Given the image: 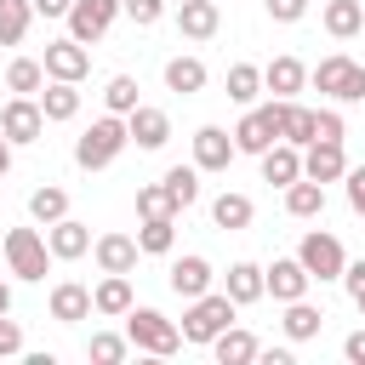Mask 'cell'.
Wrapping results in <instances>:
<instances>
[{
  "instance_id": "cell-28",
  "label": "cell",
  "mask_w": 365,
  "mask_h": 365,
  "mask_svg": "<svg viewBox=\"0 0 365 365\" xmlns=\"http://www.w3.org/2000/svg\"><path fill=\"white\" fill-rule=\"evenodd\" d=\"M325 29H331L336 40H354V34L365 29V6H359V0H325Z\"/></svg>"
},
{
  "instance_id": "cell-8",
  "label": "cell",
  "mask_w": 365,
  "mask_h": 365,
  "mask_svg": "<svg viewBox=\"0 0 365 365\" xmlns=\"http://www.w3.org/2000/svg\"><path fill=\"white\" fill-rule=\"evenodd\" d=\"M114 11H120V0H74V6H68V34H74L80 46L103 40L108 23H114Z\"/></svg>"
},
{
  "instance_id": "cell-48",
  "label": "cell",
  "mask_w": 365,
  "mask_h": 365,
  "mask_svg": "<svg viewBox=\"0 0 365 365\" xmlns=\"http://www.w3.org/2000/svg\"><path fill=\"white\" fill-rule=\"evenodd\" d=\"M257 359H262V365H291V348H262V342H257Z\"/></svg>"
},
{
  "instance_id": "cell-30",
  "label": "cell",
  "mask_w": 365,
  "mask_h": 365,
  "mask_svg": "<svg viewBox=\"0 0 365 365\" xmlns=\"http://www.w3.org/2000/svg\"><path fill=\"white\" fill-rule=\"evenodd\" d=\"M302 80H308V68H302L297 57H274V63L262 68V86H268L274 97H291V91H302Z\"/></svg>"
},
{
  "instance_id": "cell-31",
  "label": "cell",
  "mask_w": 365,
  "mask_h": 365,
  "mask_svg": "<svg viewBox=\"0 0 365 365\" xmlns=\"http://www.w3.org/2000/svg\"><path fill=\"white\" fill-rule=\"evenodd\" d=\"M319 325H325V314L314 308V302H285V336L291 342H308V336H319Z\"/></svg>"
},
{
  "instance_id": "cell-32",
  "label": "cell",
  "mask_w": 365,
  "mask_h": 365,
  "mask_svg": "<svg viewBox=\"0 0 365 365\" xmlns=\"http://www.w3.org/2000/svg\"><path fill=\"white\" fill-rule=\"evenodd\" d=\"M279 143H297V148H308V143H314V108H302V103H291V97H285Z\"/></svg>"
},
{
  "instance_id": "cell-38",
  "label": "cell",
  "mask_w": 365,
  "mask_h": 365,
  "mask_svg": "<svg viewBox=\"0 0 365 365\" xmlns=\"http://www.w3.org/2000/svg\"><path fill=\"white\" fill-rule=\"evenodd\" d=\"M103 103H108V114H131V108H137V80H131V74H114V80L103 86Z\"/></svg>"
},
{
  "instance_id": "cell-13",
  "label": "cell",
  "mask_w": 365,
  "mask_h": 365,
  "mask_svg": "<svg viewBox=\"0 0 365 365\" xmlns=\"http://www.w3.org/2000/svg\"><path fill=\"white\" fill-rule=\"evenodd\" d=\"M46 245H51V257L74 262V257H86V251H91V228H86V222H74V217H57V222H46Z\"/></svg>"
},
{
  "instance_id": "cell-6",
  "label": "cell",
  "mask_w": 365,
  "mask_h": 365,
  "mask_svg": "<svg viewBox=\"0 0 365 365\" xmlns=\"http://www.w3.org/2000/svg\"><path fill=\"white\" fill-rule=\"evenodd\" d=\"M279 120H285V97L251 108V114L234 125V154H262L268 143H279Z\"/></svg>"
},
{
  "instance_id": "cell-53",
  "label": "cell",
  "mask_w": 365,
  "mask_h": 365,
  "mask_svg": "<svg viewBox=\"0 0 365 365\" xmlns=\"http://www.w3.org/2000/svg\"><path fill=\"white\" fill-rule=\"evenodd\" d=\"M359 6H365V0H359Z\"/></svg>"
},
{
  "instance_id": "cell-51",
  "label": "cell",
  "mask_w": 365,
  "mask_h": 365,
  "mask_svg": "<svg viewBox=\"0 0 365 365\" xmlns=\"http://www.w3.org/2000/svg\"><path fill=\"white\" fill-rule=\"evenodd\" d=\"M0 314H11V285L0 279Z\"/></svg>"
},
{
  "instance_id": "cell-27",
  "label": "cell",
  "mask_w": 365,
  "mask_h": 365,
  "mask_svg": "<svg viewBox=\"0 0 365 365\" xmlns=\"http://www.w3.org/2000/svg\"><path fill=\"white\" fill-rule=\"evenodd\" d=\"M222 291H228V302H234V308H245V302L268 297V291H262V268H257V262H234V268H228V285H222Z\"/></svg>"
},
{
  "instance_id": "cell-16",
  "label": "cell",
  "mask_w": 365,
  "mask_h": 365,
  "mask_svg": "<svg viewBox=\"0 0 365 365\" xmlns=\"http://www.w3.org/2000/svg\"><path fill=\"white\" fill-rule=\"evenodd\" d=\"M91 251H97V268H103V274H131V268H137V257H143L131 234H103Z\"/></svg>"
},
{
  "instance_id": "cell-10",
  "label": "cell",
  "mask_w": 365,
  "mask_h": 365,
  "mask_svg": "<svg viewBox=\"0 0 365 365\" xmlns=\"http://www.w3.org/2000/svg\"><path fill=\"white\" fill-rule=\"evenodd\" d=\"M40 68H46L51 80H74V86H80L86 68H91V51L68 34V40H51V46H46V63H40Z\"/></svg>"
},
{
  "instance_id": "cell-18",
  "label": "cell",
  "mask_w": 365,
  "mask_h": 365,
  "mask_svg": "<svg viewBox=\"0 0 365 365\" xmlns=\"http://www.w3.org/2000/svg\"><path fill=\"white\" fill-rule=\"evenodd\" d=\"M51 319H63V325L91 319V291H86L80 279H63V285L51 291Z\"/></svg>"
},
{
  "instance_id": "cell-49",
  "label": "cell",
  "mask_w": 365,
  "mask_h": 365,
  "mask_svg": "<svg viewBox=\"0 0 365 365\" xmlns=\"http://www.w3.org/2000/svg\"><path fill=\"white\" fill-rule=\"evenodd\" d=\"M342 354H348V359H354V365H365V331H354V336H348V342H342Z\"/></svg>"
},
{
  "instance_id": "cell-4",
  "label": "cell",
  "mask_w": 365,
  "mask_h": 365,
  "mask_svg": "<svg viewBox=\"0 0 365 365\" xmlns=\"http://www.w3.org/2000/svg\"><path fill=\"white\" fill-rule=\"evenodd\" d=\"M0 251H6V262H11L17 279H46V268H51V245H46L40 228H6Z\"/></svg>"
},
{
  "instance_id": "cell-35",
  "label": "cell",
  "mask_w": 365,
  "mask_h": 365,
  "mask_svg": "<svg viewBox=\"0 0 365 365\" xmlns=\"http://www.w3.org/2000/svg\"><path fill=\"white\" fill-rule=\"evenodd\" d=\"M6 86H11L17 97H40V86H46V68H40L34 57H17V63L6 68Z\"/></svg>"
},
{
  "instance_id": "cell-37",
  "label": "cell",
  "mask_w": 365,
  "mask_h": 365,
  "mask_svg": "<svg viewBox=\"0 0 365 365\" xmlns=\"http://www.w3.org/2000/svg\"><path fill=\"white\" fill-rule=\"evenodd\" d=\"M257 91H262V68H251V63H234V68H228V97H234V103H251Z\"/></svg>"
},
{
  "instance_id": "cell-34",
  "label": "cell",
  "mask_w": 365,
  "mask_h": 365,
  "mask_svg": "<svg viewBox=\"0 0 365 365\" xmlns=\"http://www.w3.org/2000/svg\"><path fill=\"white\" fill-rule=\"evenodd\" d=\"M29 17H34L29 0H0V46H17L29 34Z\"/></svg>"
},
{
  "instance_id": "cell-26",
  "label": "cell",
  "mask_w": 365,
  "mask_h": 365,
  "mask_svg": "<svg viewBox=\"0 0 365 365\" xmlns=\"http://www.w3.org/2000/svg\"><path fill=\"white\" fill-rule=\"evenodd\" d=\"M251 217H257V205H251V194H217L211 200V222L217 228H251Z\"/></svg>"
},
{
  "instance_id": "cell-12",
  "label": "cell",
  "mask_w": 365,
  "mask_h": 365,
  "mask_svg": "<svg viewBox=\"0 0 365 365\" xmlns=\"http://www.w3.org/2000/svg\"><path fill=\"white\" fill-rule=\"evenodd\" d=\"M228 160H234V137L222 125H200L194 131V165L200 171H228Z\"/></svg>"
},
{
  "instance_id": "cell-25",
  "label": "cell",
  "mask_w": 365,
  "mask_h": 365,
  "mask_svg": "<svg viewBox=\"0 0 365 365\" xmlns=\"http://www.w3.org/2000/svg\"><path fill=\"white\" fill-rule=\"evenodd\" d=\"M285 211H291V217H319V211H325V182H314V177L285 182Z\"/></svg>"
},
{
  "instance_id": "cell-17",
  "label": "cell",
  "mask_w": 365,
  "mask_h": 365,
  "mask_svg": "<svg viewBox=\"0 0 365 365\" xmlns=\"http://www.w3.org/2000/svg\"><path fill=\"white\" fill-rule=\"evenodd\" d=\"M262 177L279 182V188L297 182V177H302V148H297V143H268V148H262Z\"/></svg>"
},
{
  "instance_id": "cell-7",
  "label": "cell",
  "mask_w": 365,
  "mask_h": 365,
  "mask_svg": "<svg viewBox=\"0 0 365 365\" xmlns=\"http://www.w3.org/2000/svg\"><path fill=\"white\" fill-rule=\"evenodd\" d=\"M297 262L308 268V279H342V268H348V251H342V240H336V234L314 228V234H302V245H297Z\"/></svg>"
},
{
  "instance_id": "cell-5",
  "label": "cell",
  "mask_w": 365,
  "mask_h": 365,
  "mask_svg": "<svg viewBox=\"0 0 365 365\" xmlns=\"http://www.w3.org/2000/svg\"><path fill=\"white\" fill-rule=\"evenodd\" d=\"M314 86L325 91V97H336V103H365V63H354V57H319V68H314Z\"/></svg>"
},
{
  "instance_id": "cell-15",
  "label": "cell",
  "mask_w": 365,
  "mask_h": 365,
  "mask_svg": "<svg viewBox=\"0 0 365 365\" xmlns=\"http://www.w3.org/2000/svg\"><path fill=\"white\" fill-rule=\"evenodd\" d=\"M342 171H348L342 143H308V148H302V177H314V182H336Z\"/></svg>"
},
{
  "instance_id": "cell-9",
  "label": "cell",
  "mask_w": 365,
  "mask_h": 365,
  "mask_svg": "<svg viewBox=\"0 0 365 365\" xmlns=\"http://www.w3.org/2000/svg\"><path fill=\"white\" fill-rule=\"evenodd\" d=\"M0 131H6V143H34V137L46 131L40 97H11V103L0 108Z\"/></svg>"
},
{
  "instance_id": "cell-36",
  "label": "cell",
  "mask_w": 365,
  "mask_h": 365,
  "mask_svg": "<svg viewBox=\"0 0 365 365\" xmlns=\"http://www.w3.org/2000/svg\"><path fill=\"white\" fill-rule=\"evenodd\" d=\"M29 217H34V222L68 217V194H63V188H34V194H29Z\"/></svg>"
},
{
  "instance_id": "cell-44",
  "label": "cell",
  "mask_w": 365,
  "mask_h": 365,
  "mask_svg": "<svg viewBox=\"0 0 365 365\" xmlns=\"http://www.w3.org/2000/svg\"><path fill=\"white\" fill-rule=\"evenodd\" d=\"M342 177H348V205H354V211L365 217V165H348Z\"/></svg>"
},
{
  "instance_id": "cell-11",
  "label": "cell",
  "mask_w": 365,
  "mask_h": 365,
  "mask_svg": "<svg viewBox=\"0 0 365 365\" xmlns=\"http://www.w3.org/2000/svg\"><path fill=\"white\" fill-rule=\"evenodd\" d=\"M308 268L297 262V257H279L274 268H262V291H274V302H297V297H308Z\"/></svg>"
},
{
  "instance_id": "cell-22",
  "label": "cell",
  "mask_w": 365,
  "mask_h": 365,
  "mask_svg": "<svg viewBox=\"0 0 365 365\" xmlns=\"http://www.w3.org/2000/svg\"><path fill=\"white\" fill-rule=\"evenodd\" d=\"M160 188H165L171 211H188V205L200 200V165H171V171L160 177Z\"/></svg>"
},
{
  "instance_id": "cell-40",
  "label": "cell",
  "mask_w": 365,
  "mask_h": 365,
  "mask_svg": "<svg viewBox=\"0 0 365 365\" xmlns=\"http://www.w3.org/2000/svg\"><path fill=\"white\" fill-rule=\"evenodd\" d=\"M120 11H125L137 29H148V23H160V17H165V0H120Z\"/></svg>"
},
{
  "instance_id": "cell-39",
  "label": "cell",
  "mask_w": 365,
  "mask_h": 365,
  "mask_svg": "<svg viewBox=\"0 0 365 365\" xmlns=\"http://www.w3.org/2000/svg\"><path fill=\"white\" fill-rule=\"evenodd\" d=\"M125 348H131V342H125V336H114V331H97V336H91V359H97V365H120V359H125Z\"/></svg>"
},
{
  "instance_id": "cell-29",
  "label": "cell",
  "mask_w": 365,
  "mask_h": 365,
  "mask_svg": "<svg viewBox=\"0 0 365 365\" xmlns=\"http://www.w3.org/2000/svg\"><path fill=\"white\" fill-rule=\"evenodd\" d=\"M165 86H171L177 97L205 91V63H200V57H171V63H165Z\"/></svg>"
},
{
  "instance_id": "cell-41",
  "label": "cell",
  "mask_w": 365,
  "mask_h": 365,
  "mask_svg": "<svg viewBox=\"0 0 365 365\" xmlns=\"http://www.w3.org/2000/svg\"><path fill=\"white\" fill-rule=\"evenodd\" d=\"M137 217H177L165 188H137Z\"/></svg>"
},
{
  "instance_id": "cell-2",
  "label": "cell",
  "mask_w": 365,
  "mask_h": 365,
  "mask_svg": "<svg viewBox=\"0 0 365 365\" xmlns=\"http://www.w3.org/2000/svg\"><path fill=\"white\" fill-rule=\"evenodd\" d=\"M125 342L143 348V354H160V359H165V354L182 348V331H177L160 308H137V302H131V308H125Z\"/></svg>"
},
{
  "instance_id": "cell-50",
  "label": "cell",
  "mask_w": 365,
  "mask_h": 365,
  "mask_svg": "<svg viewBox=\"0 0 365 365\" xmlns=\"http://www.w3.org/2000/svg\"><path fill=\"white\" fill-rule=\"evenodd\" d=\"M11 171V143H6V131H0V177Z\"/></svg>"
},
{
  "instance_id": "cell-14",
  "label": "cell",
  "mask_w": 365,
  "mask_h": 365,
  "mask_svg": "<svg viewBox=\"0 0 365 365\" xmlns=\"http://www.w3.org/2000/svg\"><path fill=\"white\" fill-rule=\"evenodd\" d=\"M125 131H131V143L137 148H165V137H171V120H165V108H131L125 114Z\"/></svg>"
},
{
  "instance_id": "cell-19",
  "label": "cell",
  "mask_w": 365,
  "mask_h": 365,
  "mask_svg": "<svg viewBox=\"0 0 365 365\" xmlns=\"http://www.w3.org/2000/svg\"><path fill=\"white\" fill-rule=\"evenodd\" d=\"M211 354H217V365H251V359H257V336L240 331V325H222V331L211 336Z\"/></svg>"
},
{
  "instance_id": "cell-20",
  "label": "cell",
  "mask_w": 365,
  "mask_h": 365,
  "mask_svg": "<svg viewBox=\"0 0 365 365\" xmlns=\"http://www.w3.org/2000/svg\"><path fill=\"white\" fill-rule=\"evenodd\" d=\"M165 279H171L177 297H200V291H211V262L205 257H177Z\"/></svg>"
},
{
  "instance_id": "cell-46",
  "label": "cell",
  "mask_w": 365,
  "mask_h": 365,
  "mask_svg": "<svg viewBox=\"0 0 365 365\" xmlns=\"http://www.w3.org/2000/svg\"><path fill=\"white\" fill-rule=\"evenodd\" d=\"M342 285H348V297H354V291H365V257L342 268Z\"/></svg>"
},
{
  "instance_id": "cell-45",
  "label": "cell",
  "mask_w": 365,
  "mask_h": 365,
  "mask_svg": "<svg viewBox=\"0 0 365 365\" xmlns=\"http://www.w3.org/2000/svg\"><path fill=\"white\" fill-rule=\"evenodd\" d=\"M302 11H308V0H268V17L274 23H297Z\"/></svg>"
},
{
  "instance_id": "cell-21",
  "label": "cell",
  "mask_w": 365,
  "mask_h": 365,
  "mask_svg": "<svg viewBox=\"0 0 365 365\" xmlns=\"http://www.w3.org/2000/svg\"><path fill=\"white\" fill-rule=\"evenodd\" d=\"M217 23H222V17H217V0H182V6H177V29H182L188 40H211Z\"/></svg>"
},
{
  "instance_id": "cell-52",
  "label": "cell",
  "mask_w": 365,
  "mask_h": 365,
  "mask_svg": "<svg viewBox=\"0 0 365 365\" xmlns=\"http://www.w3.org/2000/svg\"><path fill=\"white\" fill-rule=\"evenodd\" d=\"M354 302H359V314H365V291H354Z\"/></svg>"
},
{
  "instance_id": "cell-23",
  "label": "cell",
  "mask_w": 365,
  "mask_h": 365,
  "mask_svg": "<svg viewBox=\"0 0 365 365\" xmlns=\"http://www.w3.org/2000/svg\"><path fill=\"white\" fill-rule=\"evenodd\" d=\"M131 308V279L125 274H108L97 291H91V314H108V319H125Z\"/></svg>"
},
{
  "instance_id": "cell-33",
  "label": "cell",
  "mask_w": 365,
  "mask_h": 365,
  "mask_svg": "<svg viewBox=\"0 0 365 365\" xmlns=\"http://www.w3.org/2000/svg\"><path fill=\"white\" fill-rule=\"evenodd\" d=\"M171 240H177L171 217H143V228H137V251H143V257H165Z\"/></svg>"
},
{
  "instance_id": "cell-47",
  "label": "cell",
  "mask_w": 365,
  "mask_h": 365,
  "mask_svg": "<svg viewBox=\"0 0 365 365\" xmlns=\"http://www.w3.org/2000/svg\"><path fill=\"white\" fill-rule=\"evenodd\" d=\"M29 6H34L40 17H68V6H74V0H29Z\"/></svg>"
},
{
  "instance_id": "cell-1",
  "label": "cell",
  "mask_w": 365,
  "mask_h": 365,
  "mask_svg": "<svg viewBox=\"0 0 365 365\" xmlns=\"http://www.w3.org/2000/svg\"><path fill=\"white\" fill-rule=\"evenodd\" d=\"M131 143V131H125V114H103V120H91V131L74 143V160L86 165V171H103V165H114L120 160V148Z\"/></svg>"
},
{
  "instance_id": "cell-3",
  "label": "cell",
  "mask_w": 365,
  "mask_h": 365,
  "mask_svg": "<svg viewBox=\"0 0 365 365\" xmlns=\"http://www.w3.org/2000/svg\"><path fill=\"white\" fill-rule=\"evenodd\" d=\"M222 325H234V302H228V291H200V297H188V314H182V342H211Z\"/></svg>"
},
{
  "instance_id": "cell-42",
  "label": "cell",
  "mask_w": 365,
  "mask_h": 365,
  "mask_svg": "<svg viewBox=\"0 0 365 365\" xmlns=\"http://www.w3.org/2000/svg\"><path fill=\"white\" fill-rule=\"evenodd\" d=\"M314 143H342V114L336 108H319L314 114Z\"/></svg>"
},
{
  "instance_id": "cell-24",
  "label": "cell",
  "mask_w": 365,
  "mask_h": 365,
  "mask_svg": "<svg viewBox=\"0 0 365 365\" xmlns=\"http://www.w3.org/2000/svg\"><path fill=\"white\" fill-rule=\"evenodd\" d=\"M40 114H46V120H74V114H80V91H74V80H51V86H40Z\"/></svg>"
},
{
  "instance_id": "cell-43",
  "label": "cell",
  "mask_w": 365,
  "mask_h": 365,
  "mask_svg": "<svg viewBox=\"0 0 365 365\" xmlns=\"http://www.w3.org/2000/svg\"><path fill=\"white\" fill-rule=\"evenodd\" d=\"M11 354H23V325L0 314V359H11Z\"/></svg>"
}]
</instances>
